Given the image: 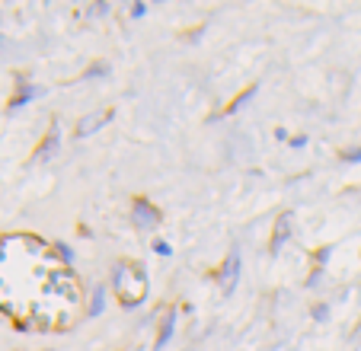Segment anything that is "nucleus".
<instances>
[{
	"label": "nucleus",
	"instance_id": "9",
	"mask_svg": "<svg viewBox=\"0 0 361 351\" xmlns=\"http://www.w3.org/2000/svg\"><path fill=\"white\" fill-rule=\"evenodd\" d=\"M99 74H102V77L109 74V61H93L87 70H83V80H96Z\"/></svg>",
	"mask_w": 361,
	"mask_h": 351
},
{
	"label": "nucleus",
	"instance_id": "14",
	"mask_svg": "<svg viewBox=\"0 0 361 351\" xmlns=\"http://www.w3.org/2000/svg\"><path fill=\"white\" fill-rule=\"evenodd\" d=\"M93 13H96V16H102V13H109V4H96V7H93Z\"/></svg>",
	"mask_w": 361,
	"mask_h": 351
},
{
	"label": "nucleus",
	"instance_id": "2",
	"mask_svg": "<svg viewBox=\"0 0 361 351\" xmlns=\"http://www.w3.org/2000/svg\"><path fill=\"white\" fill-rule=\"evenodd\" d=\"M160 208L157 204H150L147 198H135L131 202V223H135L137 230H144V233H150V230H157L160 227Z\"/></svg>",
	"mask_w": 361,
	"mask_h": 351
},
{
	"label": "nucleus",
	"instance_id": "3",
	"mask_svg": "<svg viewBox=\"0 0 361 351\" xmlns=\"http://www.w3.org/2000/svg\"><path fill=\"white\" fill-rule=\"evenodd\" d=\"M109 118H112V109H99V112L83 115L80 122H77V128H74V137H90V135H96L102 125H109Z\"/></svg>",
	"mask_w": 361,
	"mask_h": 351
},
{
	"label": "nucleus",
	"instance_id": "7",
	"mask_svg": "<svg viewBox=\"0 0 361 351\" xmlns=\"http://www.w3.org/2000/svg\"><path fill=\"white\" fill-rule=\"evenodd\" d=\"M55 150H58V125H51V131L45 135V141H42V147L35 150V156H39V160H48Z\"/></svg>",
	"mask_w": 361,
	"mask_h": 351
},
{
	"label": "nucleus",
	"instance_id": "12",
	"mask_svg": "<svg viewBox=\"0 0 361 351\" xmlns=\"http://www.w3.org/2000/svg\"><path fill=\"white\" fill-rule=\"evenodd\" d=\"M144 13H147V7H144V4H135V7H131V16H135V20H141Z\"/></svg>",
	"mask_w": 361,
	"mask_h": 351
},
{
	"label": "nucleus",
	"instance_id": "15",
	"mask_svg": "<svg viewBox=\"0 0 361 351\" xmlns=\"http://www.w3.org/2000/svg\"><path fill=\"white\" fill-rule=\"evenodd\" d=\"M307 144V137L304 135H298V137H291V147H304Z\"/></svg>",
	"mask_w": 361,
	"mask_h": 351
},
{
	"label": "nucleus",
	"instance_id": "13",
	"mask_svg": "<svg viewBox=\"0 0 361 351\" xmlns=\"http://www.w3.org/2000/svg\"><path fill=\"white\" fill-rule=\"evenodd\" d=\"M154 250H157L160 256H170V252H173V250H170V243H154Z\"/></svg>",
	"mask_w": 361,
	"mask_h": 351
},
{
	"label": "nucleus",
	"instance_id": "4",
	"mask_svg": "<svg viewBox=\"0 0 361 351\" xmlns=\"http://www.w3.org/2000/svg\"><path fill=\"white\" fill-rule=\"evenodd\" d=\"M218 281H221L224 294H231V290L237 288V281H240V252L237 250L224 259V265H221V271H218Z\"/></svg>",
	"mask_w": 361,
	"mask_h": 351
},
{
	"label": "nucleus",
	"instance_id": "6",
	"mask_svg": "<svg viewBox=\"0 0 361 351\" xmlns=\"http://www.w3.org/2000/svg\"><path fill=\"white\" fill-rule=\"evenodd\" d=\"M173 335H176V310H166L164 323H160V332H157V342H154V351H164Z\"/></svg>",
	"mask_w": 361,
	"mask_h": 351
},
{
	"label": "nucleus",
	"instance_id": "11",
	"mask_svg": "<svg viewBox=\"0 0 361 351\" xmlns=\"http://www.w3.org/2000/svg\"><path fill=\"white\" fill-rule=\"evenodd\" d=\"M326 316H329L326 304H317V310H314V319H320V323H323V319H326Z\"/></svg>",
	"mask_w": 361,
	"mask_h": 351
},
{
	"label": "nucleus",
	"instance_id": "5",
	"mask_svg": "<svg viewBox=\"0 0 361 351\" xmlns=\"http://www.w3.org/2000/svg\"><path fill=\"white\" fill-rule=\"evenodd\" d=\"M291 223H294L291 211H285V214L275 221V233H272V243H269V252H272V256H279L281 246L288 243V237H291Z\"/></svg>",
	"mask_w": 361,
	"mask_h": 351
},
{
	"label": "nucleus",
	"instance_id": "1",
	"mask_svg": "<svg viewBox=\"0 0 361 351\" xmlns=\"http://www.w3.org/2000/svg\"><path fill=\"white\" fill-rule=\"evenodd\" d=\"M116 294L122 300V307H137L144 297H147V275H144L141 262H122L116 269Z\"/></svg>",
	"mask_w": 361,
	"mask_h": 351
},
{
	"label": "nucleus",
	"instance_id": "10",
	"mask_svg": "<svg viewBox=\"0 0 361 351\" xmlns=\"http://www.w3.org/2000/svg\"><path fill=\"white\" fill-rule=\"evenodd\" d=\"M342 160H345V163L361 160V147H358V150H355V147H352V150H345V154H342Z\"/></svg>",
	"mask_w": 361,
	"mask_h": 351
},
{
	"label": "nucleus",
	"instance_id": "8",
	"mask_svg": "<svg viewBox=\"0 0 361 351\" xmlns=\"http://www.w3.org/2000/svg\"><path fill=\"white\" fill-rule=\"evenodd\" d=\"M102 304H106V290H102V284H96L93 297H90V307H87V316H99Z\"/></svg>",
	"mask_w": 361,
	"mask_h": 351
}]
</instances>
